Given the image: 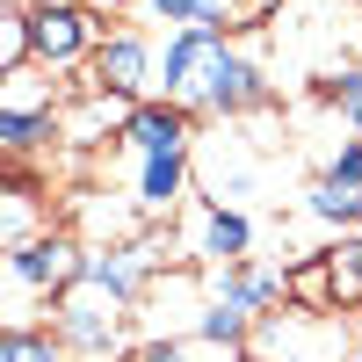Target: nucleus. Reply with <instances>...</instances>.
<instances>
[{"mask_svg":"<svg viewBox=\"0 0 362 362\" xmlns=\"http://www.w3.org/2000/svg\"><path fill=\"white\" fill-rule=\"evenodd\" d=\"M131 95H109V87H95L87 80L80 87V102H66V138L73 145H102V138H124V124H131Z\"/></svg>","mask_w":362,"mask_h":362,"instance_id":"nucleus-11","label":"nucleus"},{"mask_svg":"<svg viewBox=\"0 0 362 362\" xmlns=\"http://www.w3.org/2000/svg\"><path fill=\"white\" fill-rule=\"evenodd\" d=\"M326 102L348 116V138H362V66H341L334 80H326Z\"/></svg>","mask_w":362,"mask_h":362,"instance_id":"nucleus-21","label":"nucleus"},{"mask_svg":"<svg viewBox=\"0 0 362 362\" xmlns=\"http://www.w3.org/2000/svg\"><path fill=\"white\" fill-rule=\"evenodd\" d=\"M153 22H167V29H225V22H254V0H153Z\"/></svg>","mask_w":362,"mask_h":362,"instance_id":"nucleus-16","label":"nucleus"},{"mask_svg":"<svg viewBox=\"0 0 362 362\" xmlns=\"http://www.w3.org/2000/svg\"><path fill=\"white\" fill-rule=\"evenodd\" d=\"M210 297H218V305L254 312V319H268V305H276V297H290V276L254 268V261H232V268H218V276H210Z\"/></svg>","mask_w":362,"mask_h":362,"instance_id":"nucleus-12","label":"nucleus"},{"mask_svg":"<svg viewBox=\"0 0 362 362\" xmlns=\"http://www.w3.org/2000/svg\"><path fill=\"white\" fill-rule=\"evenodd\" d=\"M51 334L66 341L73 355H87V362H102L116 341H124V297H109V290H95V283H73L66 297L51 305Z\"/></svg>","mask_w":362,"mask_h":362,"instance_id":"nucleus-5","label":"nucleus"},{"mask_svg":"<svg viewBox=\"0 0 362 362\" xmlns=\"http://www.w3.org/2000/svg\"><path fill=\"white\" fill-rule=\"evenodd\" d=\"M189 254L210 261V268H232V261L254 254V225L239 218L232 203H196V239H189Z\"/></svg>","mask_w":362,"mask_h":362,"instance_id":"nucleus-9","label":"nucleus"},{"mask_svg":"<svg viewBox=\"0 0 362 362\" xmlns=\"http://www.w3.org/2000/svg\"><path fill=\"white\" fill-rule=\"evenodd\" d=\"M305 210L319 225H334V232H362V189H341V181H326V174L305 189Z\"/></svg>","mask_w":362,"mask_h":362,"instance_id":"nucleus-17","label":"nucleus"},{"mask_svg":"<svg viewBox=\"0 0 362 362\" xmlns=\"http://www.w3.org/2000/svg\"><path fill=\"white\" fill-rule=\"evenodd\" d=\"M131 362H189V341H174V334H160V341H145Z\"/></svg>","mask_w":362,"mask_h":362,"instance_id":"nucleus-23","label":"nucleus"},{"mask_svg":"<svg viewBox=\"0 0 362 362\" xmlns=\"http://www.w3.org/2000/svg\"><path fill=\"white\" fill-rule=\"evenodd\" d=\"M102 37H109V22L87 0H29V66L80 73V66H95Z\"/></svg>","mask_w":362,"mask_h":362,"instance_id":"nucleus-1","label":"nucleus"},{"mask_svg":"<svg viewBox=\"0 0 362 362\" xmlns=\"http://www.w3.org/2000/svg\"><path fill=\"white\" fill-rule=\"evenodd\" d=\"M225 29H167L160 37V87L167 95L160 102H181V109H203V95H210V73H218V58H225Z\"/></svg>","mask_w":362,"mask_h":362,"instance_id":"nucleus-6","label":"nucleus"},{"mask_svg":"<svg viewBox=\"0 0 362 362\" xmlns=\"http://www.w3.org/2000/svg\"><path fill=\"white\" fill-rule=\"evenodd\" d=\"M326 181H341V189H362V138H341V153L319 167Z\"/></svg>","mask_w":362,"mask_h":362,"instance_id":"nucleus-22","label":"nucleus"},{"mask_svg":"<svg viewBox=\"0 0 362 362\" xmlns=\"http://www.w3.org/2000/svg\"><path fill=\"white\" fill-rule=\"evenodd\" d=\"M203 181H210V203H232V196H254V153L239 138H210L196 153Z\"/></svg>","mask_w":362,"mask_h":362,"instance_id":"nucleus-14","label":"nucleus"},{"mask_svg":"<svg viewBox=\"0 0 362 362\" xmlns=\"http://www.w3.org/2000/svg\"><path fill=\"white\" fill-rule=\"evenodd\" d=\"M95 15H131V8H153V0H87Z\"/></svg>","mask_w":362,"mask_h":362,"instance_id":"nucleus-24","label":"nucleus"},{"mask_svg":"<svg viewBox=\"0 0 362 362\" xmlns=\"http://www.w3.org/2000/svg\"><path fill=\"white\" fill-rule=\"evenodd\" d=\"M268 102V73L254 66L239 44H225V58H218V73H210V95H203V109L210 116H247V109H261Z\"/></svg>","mask_w":362,"mask_h":362,"instance_id":"nucleus-10","label":"nucleus"},{"mask_svg":"<svg viewBox=\"0 0 362 362\" xmlns=\"http://www.w3.org/2000/svg\"><path fill=\"white\" fill-rule=\"evenodd\" d=\"M247 348L261 362H341L348 355V326L334 312H268Z\"/></svg>","mask_w":362,"mask_h":362,"instance_id":"nucleus-4","label":"nucleus"},{"mask_svg":"<svg viewBox=\"0 0 362 362\" xmlns=\"http://www.w3.org/2000/svg\"><path fill=\"white\" fill-rule=\"evenodd\" d=\"M348 362H362V348H355V355H348Z\"/></svg>","mask_w":362,"mask_h":362,"instance_id":"nucleus-25","label":"nucleus"},{"mask_svg":"<svg viewBox=\"0 0 362 362\" xmlns=\"http://www.w3.org/2000/svg\"><path fill=\"white\" fill-rule=\"evenodd\" d=\"M80 276H87V254L73 247L66 232H44V239H29V247H15V254H8V290H15L8 326H29V312H22L29 297H51V305H58Z\"/></svg>","mask_w":362,"mask_h":362,"instance_id":"nucleus-3","label":"nucleus"},{"mask_svg":"<svg viewBox=\"0 0 362 362\" xmlns=\"http://www.w3.org/2000/svg\"><path fill=\"white\" fill-rule=\"evenodd\" d=\"M145 276H153V247H145V239H138V247L87 254V283H95V290H109V297H124V305L145 290Z\"/></svg>","mask_w":362,"mask_h":362,"instance_id":"nucleus-15","label":"nucleus"},{"mask_svg":"<svg viewBox=\"0 0 362 362\" xmlns=\"http://www.w3.org/2000/svg\"><path fill=\"white\" fill-rule=\"evenodd\" d=\"M51 138H66V102L51 95L44 66L8 73V80H0V153L22 167L29 153H44Z\"/></svg>","mask_w":362,"mask_h":362,"instance_id":"nucleus-2","label":"nucleus"},{"mask_svg":"<svg viewBox=\"0 0 362 362\" xmlns=\"http://www.w3.org/2000/svg\"><path fill=\"white\" fill-rule=\"evenodd\" d=\"M29 239H44L37 232V189H29V174L15 167V189H8V254L29 247Z\"/></svg>","mask_w":362,"mask_h":362,"instance_id":"nucleus-20","label":"nucleus"},{"mask_svg":"<svg viewBox=\"0 0 362 362\" xmlns=\"http://www.w3.org/2000/svg\"><path fill=\"white\" fill-rule=\"evenodd\" d=\"M189 153H160V160H138V210L145 218H167V210L189 203Z\"/></svg>","mask_w":362,"mask_h":362,"instance_id":"nucleus-13","label":"nucleus"},{"mask_svg":"<svg viewBox=\"0 0 362 362\" xmlns=\"http://www.w3.org/2000/svg\"><path fill=\"white\" fill-rule=\"evenodd\" d=\"M254 312H239V305H218V297H210L203 305V319H196V341H210V348H247L254 341Z\"/></svg>","mask_w":362,"mask_h":362,"instance_id":"nucleus-18","label":"nucleus"},{"mask_svg":"<svg viewBox=\"0 0 362 362\" xmlns=\"http://www.w3.org/2000/svg\"><path fill=\"white\" fill-rule=\"evenodd\" d=\"M73 348L51 334V326H8V348H0V362H66Z\"/></svg>","mask_w":362,"mask_h":362,"instance_id":"nucleus-19","label":"nucleus"},{"mask_svg":"<svg viewBox=\"0 0 362 362\" xmlns=\"http://www.w3.org/2000/svg\"><path fill=\"white\" fill-rule=\"evenodd\" d=\"M87 80L138 102L145 87H160V44L145 37V29H109L102 51H95V66H87Z\"/></svg>","mask_w":362,"mask_h":362,"instance_id":"nucleus-7","label":"nucleus"},{"mask_svg":"<svg viewBox=\"0 0 362 362\" xmlns=\"http://www.w3.org/2000/svg\"><path fill=\"white\" fill-rule=\"evenodd\" d=\"M189 138L196 131H189V109L181 102H138L116 145H124L131 160H160V153H189Z\"/></svg>","mask_w":362,"mask_h":362,"instance_id":"nucleus-8","label":"nucleus"}]
</instances>
